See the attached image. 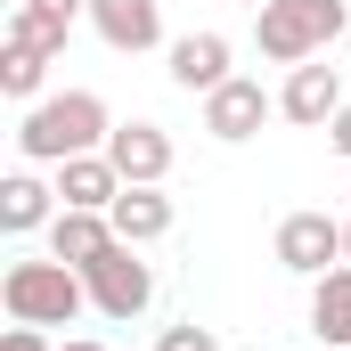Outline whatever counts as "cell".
<instances>
[{
  "label": "cell",
  "mask_w": 351,
  "mask_h": 351,
  "mask_svg": "<svg viewBox=\"0 0 351 351\" xmlns=\"http://www.w3.org/2000/svg\"><path fill=\"white\" fill-rule=\"evenodd\" d=\"M106 156H114V172H123V180L164 188V172H172V131H164V123H147V114H131V123H114Z\"/></svg>",
  "instance_id": "obj_9"
},
{
  "label": "cell",
  "mask_w": 351,
  "mask_h": 351,
  "mask_svg": "<svg viewBox=\"0 0 351 351\" xmlns=\"http://www.w3.org/2000/svg\"><path fill=\"white\" fill-rule=\"evenodd\" d=\"M49 221H58V180H41V164H16V172L0 180V229L8 237H33Z\"/></svg>",
  "instance_id": "obj_11"
},
{
  "label": "cell",
  "mask_w": 351,
  "mask_h": 351,
  "mask_svg": "<svg viewBox=\"0 0 351 351\" xmlns=\"http://www.w3.org/2000/svg\"><path fill=\"white\" fill-rule=\"evenodd\" d=\"M343 49H351V33H343Z\"/></svg>",
  "instance_id": "obj_25"
},
{
  "label": "cell",
  "mask_w": 351,
  "mask_h": 351,
  "mask_svg": "<svg viewBox=\"0 0 351 351\" xmlns=\"http://www.w3.org/2000/svg\"><path fill=\"white\" fill-rule=\"evenodd\" d=\"M114 139V114H106V98L98 90H49V98H33L25 106V123H16V156L25 164H66V156H98Z\"/></svg>",
  "instance_id": "obj_1"
},
{
  "label": "cell",
  "mask_w": 351,
  "mask_h": 351,
  "mask_svg": "<svg viewBox=\"0 0 351 351\" xmlns=\"http://www.w3.org/2000/svg\"><path fill=\"white\" fill-rule=\"evenodd\" d=\"M106 245H114V221H106V213H74V204H58V221H49V254H58V262L90 269Z\"/></svg>",
  "instance_id": "obj_15"
},
{
  "label": "cell",
  "mask_w": 351,
  "mask_h": 351,
  "mask_svg": "<svg viewBox=\"0 0 351 351\" xmlns=\"http://www.w3.org/2000/svg\"><path fill=\"white\" fill-rule=\"evenodd\" d=\"M33 8H49V16H66V25H74V16H90V0H33Z\"/></svg>",
  "instance_id": "obj_21"
},
{
  "label": "cell",
  "mask_w": 351,
  "mask_h": 351,
  "mask_svg": "<svg viewBox=\"0 0 351 351\" xmlns=\"http://www.w3.org/2000/svg\"><path fill=\"white\" fill-rule=\"evenodd\" d=\"M114 196H123V172H114L106 147L58 164V204H74V213H114Z\"/></svg>",
  "instance_id": "obj_12"
},
{
  "label": "cell",
  "mask_w": 351,
  "mask_h": 351,
  "mask_svg": "<svg viewBox=\"0 0 351 351\" xmlns=\"http://www.w3.org/2000/svg\"><path fill=\"white\" fill-rule=\"evenodd\" d=\"M0 311L8 319H25V327H74L90 311V286L74 262H8L0 269Z\"/></svg>",
  "instance_id": "obj_3"
},
{
  "label": "cell",
  "mask_w": 351,
  "mask_h": 351,
  "mask_svg": "<svg viewBox=\"0 0 351 351\" xmlns=\"http://www.w3.org/2000/svg\"><path fill=\"white\" fill-rule=\"evenodd\" d=\"M66 33H74L66 16H49V8H33V0H16V8H8V33H0V41H33L41 58H66Z\"/></svg>",
  "instance_id": "obj_17"
},
{
  "label": "cell",
  "mask_w": 351,
  "mask_h": 351,
  "mask_svg": "<svg viewBox=\"0 0 351 351\" xmlns=\"http://www.w3.org/2000/svg\"><path fill=\"white\" fill-rule=\"evenodd\" d=\"M327 147H335V156H351V98H343V114L327 123Z\"/></svg>",
  "instance_id": "obj_20"
},
{
  "label": "cell",
  "mask_w": 351,
  "mask_h": 351,
  "mask_svg": "<svg viewBox=\"0 0 351 351\" xmlns=\"http://www.w3.org/2000/svg\"><path fill=\"white\" fill-rule=\"evenodd\" d=\"M82 286H90V311H98V319L131 327V319H147V302H156V262H139V245L114 237V245L82 269Z\"/></svg>",
  "instance_id": "obj_4"
},
{
  "label": "cell",
  "mask_w": 351,
  "mask_h": 351,
  "mask_svg": "<svg viewBox=\"0 0 351 351\" xmlns=\"http://www.w3.org/2000/svg\"><path fill=\"white\" fill-rule=\"evenodd\" d=\"M229 58H237V49H229V33H180L172 49H164V74H172L188 98H213V90L237 74Z\"/></svg>",
  "instance_id": "obj_8"
},
{
  "label": "cell",
  "mask_w": 351,
  "mask_h": 351,
  "mask_svg": "<svg viewBox=\"0 0 351 351\" xmlns=\"http://www.w3.org/2000/svg\"><path fill=\"white\" fill-rule=\"evenodd\" d=\"M311 335L327 351H351V262H335L327 278H311Z\"/></svg>",
  "instance_id": "obj_14"
},
{
  "label": "cell",
  "mask_w": 351,
  "mask_h": 351,
  "mask_svg": "<svg viewBox=\"0 0 351 351\" xmlns=\"http://www.w3.org/2000/svg\"><path fill=\"white\" fill-rule=\"evenodd\" d=\"M114 237L123 245H156V237H172V196L164 188H139V180H123V196H114Z\"/></svg>",
  "instance_id": "obj_13"
},
{
  "label": "cell",
  "mask_w": 351,
  "mask_h": 351,
  "mask_svg": "<svg viewBox=\"0 0 351 351\" xmlns=\"http://www.w3.org/2000/svg\"><path fill=\"white\" fill-rule=\"evenodd\" d=\"M343 33H351L343 0H262L254 8V49H262L269 66H302L327 41H343Z\"/></svg>",
  "instance_id": "obj_2"
},
{
  "label": "cell",
  "mask_w": 351,
  "mask_h": 351,
  "mask_svg": "<svg viewBox=\"0 0 351 351\" xmlns=\"http://www.w3.org/2000/svg\"><path fill=\"white\" fill-rule=\"evenodd\" d=\"M90 25H98V41H106V49L139 58V49H156V41H164V0H90Z\"/></svg>",
  "instance_id": "obj_10"
},
{
  "label": "cell",
  "mask_w": 351,
  "mask_h": 351,
  "mask_svg": "<svg viewBox=\"0 0 351 351\" xmlns=\"http://www.w3.org/2000/svg\"><path fill=\"white\" fill-rule=\"evenodd\" d=\"M343 262H351V213H343Z\"/></svg>",
  "instance_id": "obj_23"
},
{
  "label": "cell",
  "mask_w": 351,
  "mask_h": 351,
  "mask_svg": "<svg viewBox=\"0 0 351 351\" xmlns=\"http://www.w3.org/2000/svg\"><path fill=\"white\" fill-rule=\"evenodd\" d=\"M269 114H278V98H269V90L254 82V74H229V82L204 98V131H213L221 147H245V139L262 131Z\"/></svg>",
  "instance_id": "obj_7"
},
{
  "label": "cell",
  "mask_w": 351,
  "mask_h": 351,
  "mask_svg": "<svg viewBox=\"0 0 351 351\" xmlns=\"http://www.w3.org/2000/svg\"><path fill=\"white\" fill-rule=\"evenodd\" d=\"M58 351H106V343H98V335H74V343H58Z\"/></svg>",
  "instance_id": "obj_22"
},
{
  "label": "cell",
  "mask_w": 351,
  "mask_h": 351,
  "mask_svg": "<svg viewBox=\"0 0 351 351\" xmlns=\"http://www.w3.org/2000/svg\"><path fill=\"white\" fill-rule=\"evenodd\" d=\"M237 8H262V0H237Z\"/></svg>",
  "instance_id": "obj_24"
},
{
  "label": "cell",
  "mask_w": 351,
  "mask_h": 351,
  "mask_svg": "<svg viewBox=\"0 0 351 351\" xmlns=\"http://www.w3.org/2000/svg\"><path fill=\"white\" fill-rule=\"evenodd\" d=\"M269 254H278V269H294V278H327V269L343 262V221L335 213H286L278 237H269Z\"/></svg>",
  "instance_id": "obj_5"
},
{
  "label": "cell",
  "mask_w": 351,
  "mask_h": 351,
  "mask_svg": "<svg viewBox=\"0 0 351 351\" xmlns=\"http://www.w3.org/2000/svg\"><path fill=\"white\" fill-rule=\"evenodd\" d=\"M343 66H319V58H302V66H286V90H278V114L286 123H302V131H327L335 114H343Z\"/></svg>",
  "instance_id": "obj_6"
},
{
  "label": "cell",
  "mask_w": 351,
  "mask_h": 351,
  "mask_svg": "<svg viewBox=\"0 0 351 351\" xmlns=\"http://www.w3.org/2000/svg\"><path fill=\"white\" fill-rule=\"evenodd\" d=\"M156 351H221V335H213V327H196V319H180V327L156 335Z\"/></svg>",
  "instance_id": "obj_18"
},
{
  "label": "cell",
  "mask_w": 351,
  "mask_h": 351,
  "mask_svg": "<svg viewBox=\"0 0 351 351\" xmlns=\"http://www.w3.org/2000/svg\"><path fill=\"white\" fill-rule=\"evenodd\" d=\"M0 351H58L41 327H25V319H8V335H0Z\"/></svg>",
  "instance_id": "obj_19"
},
{
  "label": "cell",
  "mask_w": 351,
  "mask_h": 351,
  "mask_svg": "<svg viewBox=\"0 0 351 351\" xmlns=\"http://www.w3.org/2000/svg\"><path fill=\"white\" fill-rule=\"evenodd\" d=\"M49 66H58V58H41L33 41H0V90H8L16 106L49 98Z\"/></svg>",
  "instance_id": "obj_16"
}]
</instances>
